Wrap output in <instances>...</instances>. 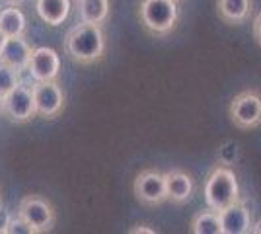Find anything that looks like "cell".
<instances>
[{
  "label": "cell",
  "mask_w": 261,
  "mask_h": 234,
  "mask_svg": "<svg viewBox=\"0 0 261 234\" xmlns=\"http://www.w3.org/2000/svg\"><path fill=\"white\" fill-rule=\"evenodd\" d=\"M28 28V20L25 14L20 8H16V4L0 8V30L6 37H14V35H23Z\"/></svg>",
  "instance_id": "cell-16"
},
{
  "label": "cell",
  "mask_w": 261,
  "mask_h": 234,
  "mask_svg": "<svg viewBox=\"0 0 261 234\" xmlns=\"http://www.w3.org/2000/svg\"><path fill=\"white\" fill-rule=\"evenodd\" d=\"M133 193L144 205H160V203H164L168 199L164 174L156 172V170H142L141 174L135 178Z\"/></svg>",
  "instance_id": "cell-8"
},
{
  "label": "cell",
  "mask_w": 261,
  "mask_h": 234,
  "mask_svg": "<svg viewBox=\"0 0 261 234\" xmlns=\"http://www.w3.org/2000/svg\"><path fill=\"white\" fill-rule=\"evenodd\" d=\"M238 154H240L238 145H236L234 141H226L224 145L218 148V162H220V164H224V166L234 164V162L238 160Z\"/></svg>",
  "instance_id": "cell-19"
},
{
  "label": "cell",
  "mask_w": 261,
  "mask_h": 234,
  "mask_svg": "<svg viewBox=\"0 0 261 234\" xmlns=\"http://www.w3.org/2000/svg\"><path fill=\"white\" fill-rule=\"evenodd\" d=\"M6 234H35V232H33L32 226L28 224V221H23L20 215H12L8 228H6Z\"/></svg>",
  "instance_id": "cell-20"
},
{
  "label": "cell",
  "mask_w": 261,
  "mask_h": 234,
  "mask_svg": "<svg viewBox=\"0 0 261 234\" xmlns=\"http://www.w3.org/2000/svg\"><path fill=\"white\" fill-rule=\"evenodd\" d=\"M164 181H166V195L172 203H187V201L193 197V190H195V184L193 178L184 172V170H170L164 174Z\"/></svg>",
  "instance_id": "cell-11"
},
{
  "label": "cell",
  "mask_w": 261,
  "mask_h": 234,
  "mask_svg": "<svg viewBox=\"0 0 261 234\" xmlns=\"http://www.w3.org/2000/svg\"><path fill=\"white\" fill-rule=\"evenodd\" d=\"M4 41H6V35L2 34V30H0V49H2V45H4Z\"/></svg>",
  "instance_id": "cell-25"
},
{
  "label": "cell",
  "mask_w": 261,
  "mask_h": 234,
  "mask_svg": "<svg viewBox=\"0 0 261 234\" xmlns=\"http://www.w3.org/2000/svg\"><path fill=\"white\" fill-rule=\"evenodd\" d=\"M80 22L101 25L109 18V0H76Z\"/></svg>",
  "instance_id": "cell-15"
},
{
  "label": "cell",
  "mask_w": 261,
  "mask_h": 234,
  "mask_svg": "<svg viewBox=\"0 0 261 234\" xmlns=\"http://www.w3.org/2000/svg\"><path fill=\"white\" fill-rule=\"evenodd\" d=\"M12 215L8 211H0V234H6L8 223H10Z\"/></svg>",
  "instance_id": "cell-21"
},
{
  "label": "cell",
  "mask_w": 261,
  "mask_h": 234,
  "mask_svg": "<svg viewBox=\"0 0 261 234\" xmlns=\"http://www.w3.org/2000/svg\"><path fill=\"white\" fill-rule=\"evenodd\" d=\"M18 215L33 228V232H49L55 226V209L41 195H25L18 205Z\"/></svg>",
  "instance_id": "cell-5"
},
{
  "label": "cell",
  "mask_w": 261,
  "mask_h": 234,
  "mask_svg": "<svg viewBox=\"0 0 261 234\" xmlns=\"http://www.w3.org/2000/svg\"><path fill=\"white\" fill-rule=\"evenodd\" d=\"M6 2H10V4H22L23 0H6Z\"/></svg>",
  "instance_id": "cell-26"
},
{
  "label": "cell",
  "mask_w": 261,
  "mask_h": 234,
  "mask_svg": "<svg viewBox=\"0 0 261 234\" xmlns=\"http://www.w3.org/2000/svg\"><path fill=\"white\" fill-rule=\"evenodd\" d=\"M177 2H179V0H177Z\"/></svg>",
  "instance_id": "cell-27"
},
{
  "label": "cell",
  "mask_w": 261,
  "mask_h": 234,
  "mask_svg": "<svg viewBox=\"0 0 261 234\" xmlns=\"http://www.w3.org/2000/svg\"><path fill=\"white\" fill-rule=\"evenodd\" d=\"M65 51L76 65L98 63L106 53V35L101 25L80 22L70 28L65 37Z\"/></svg>",
  "instance_id": "cell-1"
},
{
  "label": "cell",
  "mask_w": 261,
  "mask_h": 234,
  "mask_svg": "<svg viewBox=\"0 0 261 234\" xmlns=\"http://www.w3.org/2000/svg\"><path fill=\"white\" fill-rule=\"evenodd\" d=\"M130 234H141V232H146V234H154L156 230L154 228H146L144 224H139V226H135V228H130L129 230Z\"/></svg>",
  "instance_id": "cell-23"
},
{
  "label": "cell",
  "mask_w": 261,
  "mask_h": 234,
  "mask_svg": "<svg viewBox=\"0 0 261 234\" xmlns=\"http://www.w3.org/2000/svg\"><path fill=\"white\" fill-rule=\"evenodd\" d=\"M203 195H205V203L208 209L217 213L240 201V186L236 174L224 164L215 166L205 179Z\"/></svg>",
  "instance_id": "cell-2"
},
{
  "label": "cell",
  "mask_w": 261,
  "mask_h": 234,
  "mask_svg": "<svg viewBox=\"0 0 261 234\" xmlns=\"http://www.w3.org/2000/svg\"><path fill=\"white\" fill-rule=\"evenodd\" d=\"M251 234H261V221L251 226Z\"/></svg>",
  "instance_id": "cell-24"
},
{
  "label": "cell",
  "mask_w": 261,
  "mask_h": 234,
  "mask_svg": "<svg viewBox=\"0 0 261 234\" xmlns=\"http://www.w3.org/2000/svg\"><path fill=\"white\" fill-rule=\"evenodd\" d=\"M217 12L224 23L236 25L250 18L251 0H217Z\"/></svg>",
  "instance_id": "cell-14"
},
{
  "label": "cell",
  "mask_w": 261,
  "mask_h": 234,
  "mask_svg": "<svg viewBox=\"0 0 261 234\" xmlns=\"http://www.w3.org/2000/svg\"><path fill=\"white\" fill-rule=\"evenodd\" d=\"M139 18L144 30L152 35H166L179 20L177 0H142Z\"/></svg>",
  "instance_id": "cell-3"
},
{
  "label": "cell",
  "mask_w": 261,
  "mask_h": 234,
  "mask_svg": "<svg viewBox=\"0 0 261 234\" xmlns=\"http://www.w3.org/2000/svg\"><path fill=\"white\" fill-rule=\"evenodd\" d=\"M189 228L193 234H220V219L218 213L213 209H205L193 215Z\"/></svg>",
  "instance_id": "cell-17"
},
{
  "label": "cell",
  "mask_w": 261,
  "mask_h": 234,
  "mask_svg": "<svg viewBox=\"0 0 261 234\" xmlns=\"http://www.w3.org/2000/svg\"><path fill=\"white\" fill-rule=\"evenodd\" d=\"M20 72L22 70H18L16 67H12V65L4 63V61H0V98L4 94H8L18 82H22L20 80Z\"/></svg>",
  "instance_id": "cell-18"
},
{
  "label": "cell",
  "mask_w": 261,
  "mask_h": 234,
  "mask_svg": "<svg viewBox=\"0 0 261 234\" xmlns=\"http://www.w3.org/2000/svg\"><path fill=\"white\" fill-rule=\"evenodd\" d=\"M37 16L49 25H61L70 14V0H35Z\"/></svg>",
  "instance_id": "cell-13"
},
{
  "label": "cell",
  "mask_w": 261,
  "mask_h": 234,
  "mask_svg": "<svg viewBox=\"0 0 261 234\" xmlns=\"http://www.w3.org/2000/svg\"><path fill=\"white\" fill-rule=\"evenodd\" d=\"M228 115L238 129H253L261 123V94L246 90L230 101Z\"/></svg>",
  "instance_id": "cell-6"
},
{
  "label": "cell",
  "mask_w": 261,
  "mask_h": 234,
  "mask_svg": "<svg viewBox=\"0 0 261 234\" xmlns=\"http://www.w3.org/2000/svg\"><path fill=\"white\" fill-rule=\"evenodd\" d=\"M253 37L261 45V12L255 16V20H253Z\"/></svg>",
  "instance_id": "cell-22"
},
{
  "label": "cell",
  "mask_w": 261,
  "mask_h": 234,
  "mask_svg": "<svg viewBox=\"0 0 261 234\" xmlns=\"http://www.w3.org/2000/svg\"><path fill=\"white\" fill-rule=\"evenodd\" d=\"M33 88V101H35V115L45 119H53L65 108V92L57 80L49 82H35Z\"/></svg>",
  "instance_id": "cell-7"
},
{
  "label": "cell",
  "mask_w": 261,
  "mask_h": 234,
  "mask_svg": "<svg viewBox=\"0 0 261 234\" xmlns=\"http://www.w3.org/2000/svg\"><path fill=\"white\" fill-rule=\"evenodd\" d=\"M28 72L35 82L57 80L61 72V57L51 47H35L28 65Z\"/></svg>",
  "instance_id": "cell-9"
},
{
  "label": "cell",
  "mask_w": 261,
  "mask_h": 234,
  "mask_svg": "<svg viewBox=\"0 0 261 234\" xmlns=\"http://www.w3.org/2000/svg\"><path fill=\"white\" fill-rule=\"evenodd\" d=\"M0 112L12 123H28L35 115L33 88L25 82H18L14 88L0 98Z\"/></svg>",
  "instance_id": "cell-4"
},
{
  "label": "cell",
  "mask_w": 261,
  "mask_h": 234,
  "mask_svg": "<svg viewBox=\"0 0 261 234\" xmlns=\"http://www.w3.org/2000/svg\"><path fill=\"white\" fill-rule=\"evenodd\" d=\"M32 45L25 41L23 35L6 37V41L0 49V61L8 63L18 70H28L30 59H32Z\"/></svg>",
  "instance_id": "cell-12"
},
{
  "label": "cell",
  "mask_w": 261,
  "mask_h": 234,
  "mask_svg": "<svg viewBox=\"0 0 261 234\" xmlns=\"http://www.w3.org/2000/svg\"><path fill=\"white\" fill-rule=\"evenodd\" d=\"M220 219V234H250L253 221L248 205L240 199L218 211Z\"/></svg>",
  "instance_id": "cell-10"
}]
</instances>
